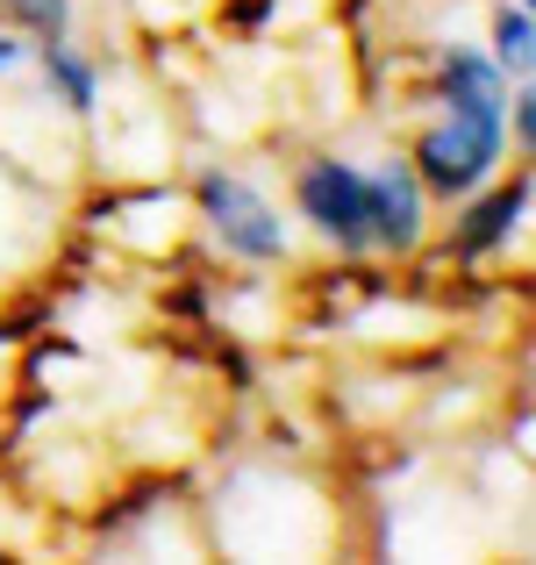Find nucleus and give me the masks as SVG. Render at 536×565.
Returning a JSON list of instances; mask_svg holds the SVG:
<instances>
[{
    "label": "nucleus",
    "mask_w": 536,
    "mask_h": 565,
    "mask_svg": "<svg viewBox=\"0 0 536 565\" xmlns=\"http://www.w3.org/2000/svg\"><path fill=\"white\" fill-rule=\"evenodd\" d=\"M186 207H193V244H207L215 258L244 265V273H272V265H293L301 250V222L279 201L258 172L244 166H201L186 180Z\"/></svg>",
    "instance_id": "1"
},
{
    "label": "nucleus",
    "mask_w": 536,
    "mask_h": 565,
    "mask_svg": "<svg viewBox=\"0 0 536 565\" xmlns=\"http://www.w3.org/2000/svg\"><path fill=\"white\" fill-rule=\"evenodd\" d=\"M400 158L415 166V180L437 207L465 201L472 186H486L501 166H508V129H501V115H472V108H437L429 122L408 129V143H400Z\"/></svg>",
    "instance_id": "2"
},
{
    "label": "nucleus",
    "mask_w": 536,
    "mask_h": 565,
    "mask_svg": "<svg viewBox=\"0 0 536 565\" xmlns=\"http://www.w3.org/2000/svg\"><path fill=\"white\" fill-rule=\"evenodd\" d=\"M529 207H536V166L529 158H508L486 186H472L465 201H451V222H443V236H429V244H437L458 273H486V265H501L508 250L523 258Z\"/></svg>",
    "instance_id": "3"
},
{
    "label": "nucleus",
    "mask_w": 536,
    "mask_h": 565,
    "mask_svg": "<svg viewBox=\"0 0 536 565\" xmlns=\"http://www.w3.org/2000/svg\"><path fill=\"white\" fill-rule=\"evenodd\" d=\"M287 207L330 258H372V215H365V172L351 151L315 143L287 166Z\"/></svg>",
    "instance_id": "4"
},
{
    "label": "nucleus",
    "mask_w": 536,
    "mask_h": 565,
    "mask_svg": "<svg viewBox=\"0 0 536 565\" xmlns=\"http://www.w3.org/2000/svg\"><path fill=\"white\" fill-rule=\"evenodd\" d=\"M365 172V215H372V258L379 265H408L415 250L437 236V201L422 193L415 166L400 151H379V158H357Z\"/></svg>",
    "instance_id": "5"
},
{
    "label": "nucleus",
    "mask_w": 536,
    "mask_h": 565,
    "mask_svg": "<svg viewBox=\"0 0 536 565\" xmlns=\"http://www.w3.org/2000/svg\"><path fill=\"white\" fill-rule=\"evenodd\" d=\"M29 79H36V94L57 100L72 122H94L100 100H108V79H100V65H94V57H86L72 36L29 43Z\"/></svg>",
    "instance_id": "6"
},
{
    "label": "nucleus",
    "mask_w": 536,
    "mask_h": 565,
    "mask_svg": "<svg viewBox=\"0 0 536 565\" xmlns=\"http://www.w3.org/2000/svg\"><path fill=\"white\" fill-rule=\"evenodd\" d=\"M422 86L437 108H472V115H501V100H508V72L486 57V43H443Z\"/></svg>",
    "instance_id": "7"
},
{
    "label": "nucleus",
    "mask_w": 536,
    "mask_h": 565,
    "mask_svg": "<svg viewBox=\"0 0 536 565\" xmlns=\"http://www.w3.org/2000/svg\"><path fill=\"white\" fill-rule=\"evenodd\" d=\"M486 57L508 72V86L536 79V8H515V0H501V8L486 14Z\"/></svg>",
    "instance_id": "8"
},
{
    "label": "nucleus",
    "mask_w": 536,
    "mask_h": 565,
    "mask_svg": "<svg viewBox=\"0 0 536 565\" xmlns=\"http://www.w3.org/2000/svg\"><path fill=\"white\" fill-rule=\"evenodd\" d=\"M0 22H8V29H22L29 43L79 36V0H0Z\"/></svg>",
    "instance_id": "9"
},
{
    "label": "nucleus",
    "mask_w": 536,
    "mask_h": 565,
    "mask_svg": "<svg viewBox=\"0 0 536 565\" xmlns=\"http://www.w3.org/2000/svg\"><path fill=\"white\" fill-rule=\"evenodd\" d=\"M43 322H57V301H51V294H14V301L0 308V351H8V344H29Z\"/></svg>",
    "instance_id": "10"
},
{
    "label": "nucleus",
    "mask_w": 536,
    "mask_h": 565,
    "mask_svg": "<svg viewBox=\"0 0 536 565\" xmlns=\"http://www.w3.org/2000/svg\"><path fill=\"white\" fill-rule=\"evenodd\" d=\"M279 14V0H215V22L229 29V36H265Z\"/></svg>",
    "instance_id": "11"
},
{
    "label": "nucleus",
    "mask_w": 536,
    "mask_h": 565,
    "mask_svg": "<svg viewBox=\"0 0 536 565\" xmlns=\"http://www.w3.org/2000/svg\"><path fill=\"white\" fill-rule=\"evenodd\" d=\"M14 72H29V36H22V29H8V22H0V86H8Z\"/></svg>",
    "instance_id": "12"
},
{
    "label": "nucleus",
    "mask_w": 536,
    "mask_h": 565,
    "mask_svg": "<svg viewBox=\"0 0 536 565\" xmlns=\"http://www.w3.org/2000/svg\"><path fill=\"white\" fill-rule=\"evenodd\" d=\"M515 8H536V0H515Z\"/></svg>",
    "instance_id": "13"
}]
</instances>
